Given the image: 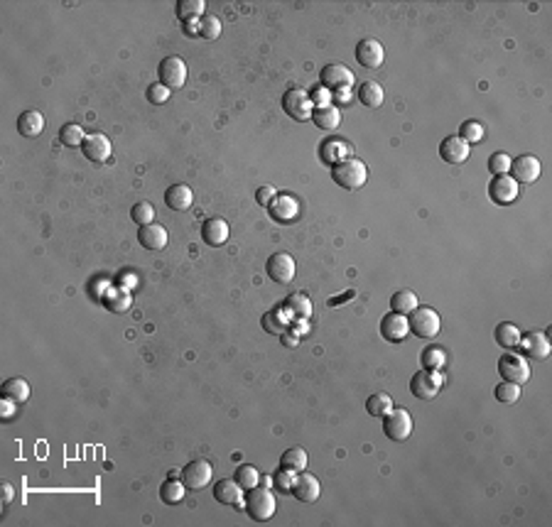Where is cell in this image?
Instances as JSON below:
<instances>
[{"instance_id": "cell-11", "label": "cell", "mask_w": 552, "mask_h": 527, "mask_svg": "<svg viewBox=\"0 0 552 527\" xmlns=\"http://www.w3.org/2000/svg\"><path fill=\"white\" fill-rule=\"evenodd\" d=\"M518 346L528 361H545L552 351V344L545 331H528V334H520Z\"/></svg>"}, {"instance_id": "cell-38", "label": "cell", "mask_w": 552, "mask_h": 527, "mask_svg": "<svg viewBox=\"0 0 552 527\" xmlns=\"http://www.w3.org/2000/svg\"><path fill=\"white\" fill-rule=\"evenodd\" d=\"M285 309L290 312L292 316H297V319H307V316L312 314V305L305 295H290L285 302Z\"/></svg>"}, {"instance_id": "cell-30", "label": "cell", "mask_w": 552, "mask_h": 527, "mask_svg": "<svg viewBox=\"0 0 552 527\" xmlns=\"http://www.w3.org/2000/svg\"><path fill=\"white\" fill-rule=\"evenodd\" d=\"M417 305L420 302H417V295L412 290H397L390 297V312H397V314H410Z\"/></svg>"}, {"instance_id": "cell-4", "label": "cell", "mask_w": 552, "mask_h": 527, "mask_svg": "<svg viewBox=\"0 0 552 527\" xmlns=\"http://www.w3.org/2000/svg\"><path fill=\"white\" fill-rule=\"evenodd\" d=\"M499 375L506 382H515V385H525L530 380V363L520 353H504L499 358Z\"/></svg>"}, {"instance_id": "cell-2", "label": "cell", "mask_w": 552, "mask_h": 527, "mask_svg": "<svg viewBox=\"0 0 552 527\" xmlns=\"http://www.w3.org/2000/svg\"><path fill=\"white\" fill-rule=\"evenodd\" d=\"M275 508H277V500H275V495L270 493V488H265V486H256V488L248 491L246 513L251 515V520H256V523H265V520H270L272 515H275Z\"/></svg>"}, {"instance_id": "cell-36", "label": "cell", "mask_w": 552, "mask_h": 527, "mask_svg": "<svg viewBox=\"0 0 552 527\" xmlns=\"http://www.w3.org/2000/svg\"><path fill=\"white\" fill-rule=\"evenodd\" d=\"M59 140H62V145H67V147H81L84 140H86V135H84L81 126H77V123H67V126L59 131Z\"/></svg>"}, {"instance_id": "cell-51", "label": "cell", "mask_w": 552, "mask_h": 527, "mask_svg": "<svg viewBox=\"0 0 552 527\" xmlns=\"http://www.w3.org/2000/svg\"><path fill=\"white\" fill-rule=\"evenodd\" d=\"M167 479H180V471H177V469H172L170 474H167Z\"/></svg>"}, {"instance_id": "cell-45", "label": "cell", "mask_w": 552, "mask_h": 527, "mask_svg": "<svg viewBox=\"0 0 552 527\" xmlns=\"http://www.w3.org/2000/svg\"><path fill=\"white\" fill-rule=\"evenodd\" d=\"M275 196H277V189L275 187H261V189H258V194H256V199H258V204H261V206H270Z\"/></svg>"}, {"instance_id": "cell-24", "label": "cell", "mask_w": 552, "mask_h": 527, "mask_svg": "<svg viewBox=\"0 0 552 527\" xmlns=\"http://www.w3.org/2000/svg\"><path fill=\"white\" fill-rule=\"evenodd\" d=\"M18 131H20V135H25V138H37L39 133L44 131V116L39 111H34V108L20 113Z\"/></svg>"}, {"instance_id": "cell-18", "label": "cell", "mask_w": 552, "mask_h": 527, "mask_svg": "<svg viewBox=\"0 0 552 527\" xmlns=\"http://www.w3.org/2000/svg\"><path fill=\"white\" fill-rule=\"evenodd\" d=\"M81 152L86 155L88 162L101 165V162H106L108 157H111L113 147H111V140H108L103 133H91V135H86V140H84Z\"/></svg>"}, {"instance_id": "cell-33", "label": "cell", "mask_w": 552, "mask_h": 527, "mask_svg": "<svg viewBox=\"0 0 552 527\" xmlns=\"http://www.w3.org/2000/svg\"><path fill=\"white\" fill-rule=\"evenodd\" d=\"M184 488H187V486H184L182 481L167 479L165 483L160 486V498H162V503L177 505V503H180V500L184 498Z\"/></svg>"}, {"instance_id": "cell-26", "label": "cell", "mask_w": 552, "mask_h": 527, "mask_svg": "<svg viewBox=\"0 0 552 527\" xmlns=\"http://www.w3.org/2000/svg\"><path fill=\"white\" fill-rule=\"evenodd\" d=\"M213 498H216L218 503H223V505H238V503H241V498H243V488L236 483V481L223 479V481H218V483L213 486Z\"/></svg>"}, {"instance_id": "cell-21", "label": "cell", "mask_w": 552, "mask_h": 527, "mask_svg": "<svg viewBox=\"0 0 552 527\" xmlns=\"http://www.w3.org/2000/svg\"><path fill=\"white\" fill-rule=\"evenodd\" d=\"M138 241H140L143 248L147 251H162L167 246V228L160 226V223H147V226H140L138 231Z\"/></svg>"}, {"instance_id": "cell-15", "label": "cell", "mask_w": 552, "mask_h": 527, "mask_svg": "<svg viewBox=\"0 0 552 527\" xmlns=\"http://www.w3.org/2000/svg\"><path fill=\"white\" fill-rule=\"evenodd\" d=\"M290 493L295 495L297 500H302V503H315L322 493V486H320V481H317V476L302 474L300 471V474H295V479H292Z\"/></svg>"}, {"instance_id": "cell-31", "label": "cell", "mask_w": 552, "mask_h": 527, "mask_svg": "<svg viewBox=\"0 0 552 527\" xmlns=\"http://www.w3.org/2000/svg\"><path fill=\"white\" fill-rule=\"evenodd\" d=\"M268 208H270L272 216H275L277 221H290V218L297 213V204L292 201L290 196H280V194L272 199V204Z\"/></svg>"}, {"instance_id": "cell-8", "label": "cell", "mask_w": 552, "mask_h": 527, "mask_svg": "<svg viewBox=\"0 0 552 527\" xmlns=\"http://www.w3.org/2000/svg\"><path fill=\"white\" fill-rule=\"evenodd\" d=\"M354 72L344 64H327L324 69L320 72V84L327 88V91H349L354 86Z\"/></svg>"}, {"instance_id": "cell-50", "label": "cell", "mask_w": 552, "mask_h": 527, "mask_svg": "<svg viewBox=\"0 0 552 527\" xmlns=\"http://www.w3.org/2000/svg\"><path fill=\"white\" fill-rule=\"evenodd\" d=\"M261 481H263V486H265V488H270V486H272V479H270V476H261Z\"/></svg>"}, {"instance_id": "cell-34", "label": "cell", "mask_w": 552, "mask_h": 527, "mask_svg": "<svg viewBox=\"0 0 552 527\" xmlns=\"http://www.w3.org/2000/svg\"><path fill=\"white\" fill-rule=\"evenodd\" d=\"M204 10H206L204 0H180V3H177V15H180L184 22H189V20L204 18V15H206Z\"/></svg>"}, {"instance_id": "cell-32", "label": "cell", "mask_w": 552, "mask_h": 527, "mask_svg": "<svg viewBox=\"0 0 552 527\" xmlns=\"http://www.w3.org/2000/svg\"><path fill=\"white\" fill-rule=\"evenodd\" d=\"M233 481H236V483L241 486L243 491H251V488H256V486L261 483V474H258L256 466L241 464L236 469V474H233Z\"/></svg>"}, {"instance_id": "cell-42", "label": "cell", "mask_w": 552, "mask_h": 527, "mask_svg": "<svg viewBox=\"0 0 552 527\" xmlns=\"http://www.w3.org/2000/svg\"><path fill=\"white\" fill-rule=\"evenodd\" d=\"M459 138L464 142H479V140H484V126H481L479 121H466V123H461V128H459Z\"/></svg>"}, {"instance_id": "cell-25", "label": "cell", "mask_w": 552, "mask_h": 527, "mask_svg": "<svg viewBox=\"0 0 552 527\" xmlns=\"http://www.w3.org/2000/svg\"><path fill=\"white\" fill-rule=\"evenodd\" d=\"M3 397L13 405H25L29 400V385L25 378H10L3 382Z\"/></svg>"}, {"instance_id": "cell-20", "label": "cell", "mask_w": 552, "mask_h": 527, "mask_svg": "<svg viewBox=\"0 0 552 527\" xmlns=\"http://www.w3.org/2000/svg\"><path fill=\"white\" fill-rule=\"evenodd\" d=\"M202 241L211 248H218L228 241V223L223 218H206L202 223Z\"/></svg>"}, {"instance_id": "cell-43", "label": "cell", "mask_w": 552, "mask_h": 527, "mask_svg": "<svg viewBox=\"0 0 552 527\" xmlns=\"http://www.w3.org/2000/svg\"><path fill=\"white\" fill-rule=\"evenodd\" d=\"M508 170H511V157L506 155V152H494V155L489 157V172L494 177L508 175Z\"/></svg>"}, {"instance_id": "cell-40", "label": "cell", "mask_w": 552, "mask_h": 527, "mask_svg": "<svg viewBox=\"0 0 552 527\" xmlns=\"http://www.w3.org/2000/svg\"><path fill=\"white\" fill-rule=\"evenodd\" d=\"M131 218L138 226H147V223H155V206L150 201H138L131 208Z\"/></svg>"}, {"instance_id": "cell-14", "label": "cell", "mask_w": 552, "mask_h": 527, "mask_svg": "<svg viewBox=\"0 0 552 527\" xmlns=\"http://www.w3.org/2000/svg\"><path fill=\"white\" fill-rule=\"evenodd\" d=\"M356 62L364 69H381L383 62H386V49L378 39L366 37L356 44Z\"/></svg>"}, {"instance_id": "cell-10", "label": "cell", "mask_w": 552, "mask_h": 527, "mask_svg": "<svg viewBox=\"0 0 552 527\" xmlns=\"http://www.w3.org/2000/svg\"><path fill=\"white\" fill-rule=\"evenodd\" d=\"M157 76H160V84H165L170 91L182 88L187 81V64L182 57H165L157 67Z\"/></svg>"}, {"instance_id": "cell-28", "label": "cell", "mask_w": 552, "mask_h": 527, "mask_svg": "<svg viewBox=\"0 0 552 527\" xmlns=\"http://www.w3.org/2000/svg\"><path fill=\"white\" fill-rule=\"evenodd\" d=\"M307 451L302 446H290L287 451H282L280 456V469L290 471V474H300V471L307 469Z\"/></svg>"}, {"instance_id": "cell-19", "label": "cell", "mask_w": 552, "mask_h": 527, "mask_svg": "<svg viewBox=\"0 0 552 527\" xmlns=\"http://www.w3.org/2000/svg\"><path fill=\"white\" fill-rule=\"evenodd\" d=\"M469 142H464L459 135H449L442 140L440 145V157L447 162V165H461V162L469 160Z\"/></svg>"}, {"instance_id": "cell-7", "label": "cell", "mask_w": 552, "mask_h": 527, "mask_svg": "<svg viewBox=\"0 0 552 527\" xmlns=\"http://www.w3.org/2000/svg\"><path fill=\"white\" fill-rule=\"evenodd\" d=\"M442 375L437 371H427V368H422V371H417L415 375H412L410 380V392L417 397V400L422 402H430L437 397V392L442 390Z\"/></svg>"}, {"instance_id": "cell-48", "label": "cell", "mask_w": 552, "mask_h": 527, "mask_svg": "<svg viewBox=\"0 0 552 527\" xmlns=\"http://www.w3.org/2000/svg\"><path fill=\"white\" fill-rule=\"evenodd\" d=\"M277 483H280V488H282V491H290V486H292L290 471H285V469H282L280 474H277Z\"/></svg>"}, {"instance_id": "cell-9", "label": "cell", "mask_w": 552, "mask_h": 527, "mask_svg": "<svg viewBox=\"0 0 552 527\" xmlns=\"http://www.w3.org/2000/svg\"><path fill=\"white\" fill-rule=\"evenodd\" d=\"M268 277H270L272 282H277V285H290L292 280H295V258L290 255V253H272L270 258H268Z\"/></svg>"}, {"instance_id": "cell-35", "label": "cell", "mask_w": 552, "mask_h": 527, "mask_svg": "<svg viewBox=\"0 0 552 527\" xmlns=\"http://www.w3.org/2000/svg\"><path fill=\"white\" fill-rule=\"evenodd\" d=\"M420 363L427 368V371H440V368H445V363H447V353L445 349H440V346H427L420 356Z\"/></svg>"}, {"instance_id": "cell-49", "label": "cell", "mask_w": 552, "mask_h": 527, "mask_svg": "<svg viewBox=\"0 0 552 527\" xmlns=\"http://www.w3.org/2000/svg\"><path fill=\"white\" fill-rule=\"evenodd\" d=\"M187 34H199V22L189 20V22H187Z\"/></svg>"}, {"instance_id": "cell-37", "label": "cell", "mask_w": 552, "mask_h": 527, "mask_svg": "<svg viewBox=\"0 0 552 527\" xmlns=\"http://www.w3.org/2000/svg\"><path fill=\"white\" fill-rule=\"evenodd\" d=\"M366 410H368V415H371V417L388 415V412L393 410L390 395H386V392H376V395H371V397H368V402H366Z\"/></svg>"}, {"instance_id": "cell-22", "label": "cell", "mask_w": 552, "mask_h": 527, "mask_svg": "<svg viewBox=\"0 0 552 527\" xmlns=\"http://www.w3.org/2000/svg\"><path fill=\"white\" fill-rule=\"evenodd\" d=\"M194 201V192L187 187V184H172L167 187L165 192V204L172 208V211H187Z\"/></svg>"}, {"instance_id": "cell-27", "label": "cell", "mask_w": 552, "mask_h": 527, "mask_svg": "<svg viewBox=\"0 0 552 527\" xmlns=\"http://www.w3.org/2000/svg\"><path fill=\"white\" fill-rule=\"evenodd\" d=\"M356 96H359V103L366 108H381L383 101H386V93H383V86L376 81H364L359 86V91H356Z\"/></svg>"}, {"instance_id": "cell-3", "label": "cell", "mask_w": 552, "mask_h": 527, "mask_svg": "<svg viewBox=\"0 0 552 527\" xmlns=\"http://www.w3.org/2000/svg\"><path fill=\"white\" fill-rule=\"evenodd\" d=\"M407 326H410V331L415 336H420V339H435L437 334H440V314H437L432 307H420L417 305L415 309L410 312V316H407Z\"/></svg>"}, {"instance_id": "cell-41", "label": "cell", "mask_w": 552, "mask_h": 527, "mask_svg": "<svg viewBox=\"0 0 552 527\" xmlns=\"http://www.w3.org/2000/svg\"><path fill=\"white\" fill-rule=\"evenodd\" d=\"M199 34H202L204 39H218V34H221V22H218L216 15H204V18H199Z\"/></svg>"}, {"instance_id": "cell-29", "label": "cell", "mask_w": 552, "mask_h": 527, "mask_svg": "<svg viewBox=\"0 0 552 527\" xmlns=\"http://www.w3.org/2000/svg\"><path fill=\"white\" fill-rule=\"evenodd\" d=\"M494 339H496V344H499L501 349L513 351L515 346L520 344V331H518V326L511 324V321H501V324L494 329Z\"/></svg>"}, {"instance_id": "cell-46", "label": "cell", "mask_w": 552, "mask_h": 527, "mask_svg": "<svg viewBox=\"0 0 552 527\" xmlns=\"http://www.w3.org/2000/svg\"><path fill=\"white\" fill-rule=\"evenodd\" d=\"M0 495H3V505H10L15 500V488L10 481H3V486H0Z\"/></svg>"}, {"instance_id": "cell-16", "label": "cell", "mask_w": 552, "mask_h": 527, "mask_svg": "<svg viewBox=\"0 0 552 527\" xmlns=\"http://www.w3.org/2000/svg\"><path fill=\"white\" fill-rule=\"evenodd\" d=\"M410 334V326H407V316L397 314V312H388L381 319V336L390 344H400L405 336Z\"/></svg>"}, {"instance_id": "cell-44", "label": "cell", "mask_w": 552, "mask_h": 527, "mask_svg": "<svg viewBox=\"0 0 552 527\" xmlns=\"http://www.w3.org/2000/svg\"><path fill=\"white\" fill-rule=\"evenodd\" d=\"M170 88L165 86V84H160V81H155V84H150L147 86V101L152 103V106H160V103H165L167 98H170Z\"/></svg>"}, {"instance_id": "cell-1", "label": "cell", "mask_w": 552, "mask_h": 527, "mask_svg": "<svg viewBox=\"0 0 552 527\" xmlns=\"http://www.w3.org/2000/svg\"><path fill=\"white\" fill-rule=\"evenodd\" d=\"M331 179L346 192H356L368 182V167L361 160H341L331 170Z\"/></svg>"}, {"instance_id": "cell-12", "label": "cell", "mask_w": 552, "mask_h": 527, "mask_svg": "<svg viewBox=\"0 0 552 527\" xmlns=\"http://www.w3.org/2000/svg\"><path fill=\"white\" fill-rule=\"evenodd\" d=\"M211 476H213L211 464L204 461V459H197V461H189V464L184 466L182 483L187 486L189 491H199V488H204V486H209Z\"/></svg>"}, {"instance_id": "cell-6", "label": "cell", "mask_w": 552, "mask_h": 527, "mask_svg": "<svg viewBox=\"0 0 552 527\" xmlns=\"http://www.w3.org/2000/svg\"><path fill=\"white\" fill-rule=\"evenodd\" d=\"M282 111H285L292 121L305 123L312 118L315 106H312V98L307 91H302V88H287L285 96H282Z\"/></svg>"}, {"instance_id": "cell-5", "label": "cell", "mask_w": 552, "mask_h": 527, "mask_svg": "<svg viewBox=\"0 0 552 527\" xmlns=\"http://www.w3.org/2000/svg\"><path fill=\"white\" fill-rule=\"evenodd\" d=\"M383 434L390 441H405L412 434V417L402 407H393L388 415H383Z\"/></svg>"}, {"instance_id": "cell-47", "label": "cell", "mask_w": 552, "mask_h": 527, "mask_svg": "<svg viewBox=\"0 0 552 527\" xmlns=\"http://www.w3.org/2000/svg\"><path fill=\"white\" fill-rule=\"evenodd\" d=\"M310 98H312V101H320V106H327V103H329V91H327L324 86H320Z\"/></svg>"}, {"instance_id": "cell-39", "label": "cell", "mask_w": 552, "mask_h": 527, "mask_svg": "<svg viewBox=\"0 0 552 527\" xmlns=\"http://www.w3.org/2000/svg\"><path fill=\"white\" fill-rule=\"evenodd\" d=\"M494 395L499 402H504V405H513V402L520 400V385H515V382H499V385L494 387Z\"/></svg>"}, {"instance_id": "cell-13", "label": "cell", "mask_w": 552, "mask_h": 527, "mask_svg": "<svg viewBox=\"0 0 552 527\" xmlns=\"http://www.w3.org/2000/svg\"><path fill=\"white\" fill-rule=\"evenodd\" d=\"M518 182H515L513 177L508 175H501V177H494L489 184V196L494 204H499V206H506V204H513L515 199H518Z\"/></svg>"}, {"instance_id": "cell-23", "label": "cell", "mask_w": 552, "mask_h": 527, "mask_svg": "<svg viewBox=\"0 0 552 527\" xmlns=\"http://www.w3.org/2000/svg\"><path fill=\"white\" fill-rule=\"evenodd\" d=\"M312 121H315V126L320 128V131H336L341 123V111L336 106H331V103L317 106L315 111H312Z\"/></svg>"}, {"instance_id": "cell-17", "label": "cell", "mask_w": 552, "mask_h": 527, "mask_svg": "<svg viewBox=\"0 0 552 527\" xmlns=\"http://www.w3.org/2000/svg\"><path fill=\"white\" fill-rule=\"evenodd\" d=\"M511 175L518 184H533L540 177V160L533 155H520L515 160H511Z\"/></svg>"}]
</instances>
